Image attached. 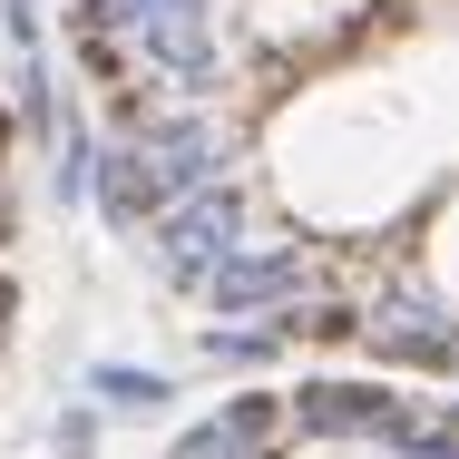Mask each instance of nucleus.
Returning <instances> with one entry per match:
<instances>
[{
    "label": "nucleus",
    "mask_w": 459,
    "mask_h": 459,
    "mask_svg": "<svg viewBox=\"0 0 459 459\" xmlns=\"http://www.w3.org/2000/svg\"><path fill=\"white\" fill-rule=\"evenodd\" d=\"M245 245V186H195V195H177L157 225H147V274L167 283V293H205V274L225 264Z\"/></svg>",
    "instance_id": "1"
},
{
    "label": "nucleus",
    "mask_w": 459,
    "mask_h": 459,
    "mask_svg": "<svg viewBox=\"0 0 459 459\" xmlns=\"http://www.w3.org/2000/svg\"><path fill=\"white\" fill-rule=\"evenodd\" d=\"M362 342L371 362H391V371H459V313L430 293V283H391V293H371L362 303Z\"/></svg>",
    "instance_id": "2"
},
{
    "label": "nucleus",
    "mask_w": 459,
    "mask_h": 459,
    "mask_svg": "<svg viewBox=\"0 0 459 459\" xmlns=\"http://www.w3.org/2000/svg\"><path fill=\"white\" fill-rule=\"evenodd\" d=\"M283 420H293L303 440H401L420 411H411L391 381H333V371H313V381L283 391Z\"/></svg>",
    "instance_id": "3"
},
{
    "label": "nucleus",
    "mask_w": 459,
    "mask_h": 459,
    "mask_svg": "<svg viewBox=\"0 0 459 459\" xmlns=\"http://www.w3.org/2000/svg\"><path fill=\"white\" fill-rule=\"evenodd\" d=\"M303 283H313V255L303 245H235L215 274H205V313H225V323H255V313H283V303H303Z\"/></svg>",
    "instance_id": "4"
},
{
    "label": "nucleus",
    "mask_w": 459,
    "mask_h": 459,
    "mask_svg": "<svg viewBox=\"0 0 459 459\" xmlns=\"http://www.w3.org/2000/svg\"><path fill=\"white\" fill-rule=\"evenodd\" d=\"M127 137H137V157H147V177H157V195H167V205H177V195H195V186H215V167H225V137H215L195 108L127 117Z\"/></svg>",
    "instance_id": "5"
},
{
    "label": "nucleus",
    "mask_w": 459,
    "mask_h": 459,
    "mask_svg": "<svg viewBox=\"0 0 459 459\" xmlns=\"http://www.w3.org/2000/svg\"><path fill=\"white\" fill-rule=\"evenodd\" d=\"M274 440H283V391H235L205 420H186L167 459H274Z\"/></svg>",
    "instance_id": "6"
},
{
    "label": "nucleus",
    "mask_w": 459,
    "mask_h": 459,
    "mask_svg": "<svg viewBox=\"0 0 459 459\" xmlns=\"http://www.w3.org/2000/svg\"><path fill=\"white\" fill-rule=\"evenodd\" d=\"M283 342H293V333H283V313H255V323H215V333H205V362H215V371H264Z\"/></svg>",
    "instance_id": "7"
},
{
    "label": "nucleus",
    "mask_w": 459,
    "mask_h": 459,
    "mask_svg": "<svg viewBox=\"0 0 459 459\" xmlns=\"http://www.w3.org/2000/svg\"><path fill=\"white\" fill-rule=\"evenodd\" d=\"M89 401H108V411H157V401H177V381L167 371H137V362H89Z\"/></svg>",
    "instance_id": "8"
},
{
    "label": "nucleus",
    "mask_w": 459,
    "mask_h": 459,
    "mask_svg": "<svg viewBox=\"0 0 459 459\" xmlns=\"http://www.w3.org/2000/svg\"><path fill=\"white\" fill-rule=\"evenodd\" d=\"M89 440H98V420H89V411H59V450H69V459H89Z\"/></svg>",
    "instance_id": "9"
},
{
    "label": "nucleus",
    "mask_w": 459,
    "mask_h": 459,
    "mask_svg": "<svg viewBox=\"0 0 459 459\" xmlns=\"http://www.w3.org/2000/svg\"><path fill=\"white\" fill-rule=\"evenodd\" d=\"M10 313H20V283L0 274V342H10Z\"/></svg>",
    "instance_id": "10"
},
{
    "label": "nucleus",
    "mask_w": 459,
    "mask_h": 459,
    "mask_svg": "<svg viewBox=\"0 0 459 459\" xmlns=\"http://www.w3.org/2000/svg\"><path fill=\"white\" fill-rule=\"evenodd\" d=\"M0 157H10V98H0Z\"/></svg>",
    "instance_id": "11"
},
{
    "label": "nucleus",
    "mask_w": 459,
    "mask_h": 459,
    "mask_svg": "<svg viewBox=\"0 0 459 459\" xmlns=\"http://www.w3.org/2000/svg\"><path fill=\"white\" fill-rule=\"evenodd\" d=\"M0 235H10V205H0Z\"/></svg>",
    "instance_id": "12"
}]
</instances>
